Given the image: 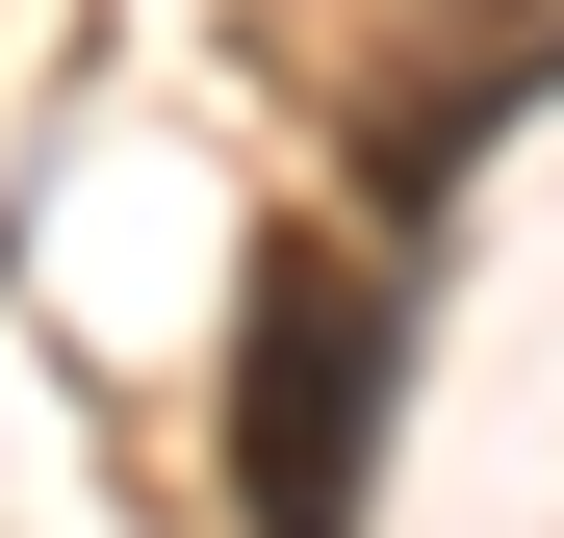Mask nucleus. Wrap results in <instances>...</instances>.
Listing matches in <instances>:
<instances>
[{"instance_id": "2", "label": "nucleus", "mask_w": 564, "mask_h": 538, "mask_svg": "<svg viewBox=\"0 0 564 538\" xmlns=\"http://www.w3.org/2000/svg\"><path fill=\"white\" fill-rule=\"evenodd\" d=\"M488 26H513V52H539V77H564V0H488Z\"/></svg>"}, {"instance_id": "1", "label": "nucleus", "mask_w": 564, "mask_h": 538, "mask_svg": "<svg viewBox=\"0 0 564 538\" xmlns=\"http://www.w3.org/2000/svg\"><path fill=\"white\" fill-rule=\"evenodd\" d=\"M359 436H386V256L282 231L257 308H231V487H257V538H359Z\"/></svg>"}]
</instances>
